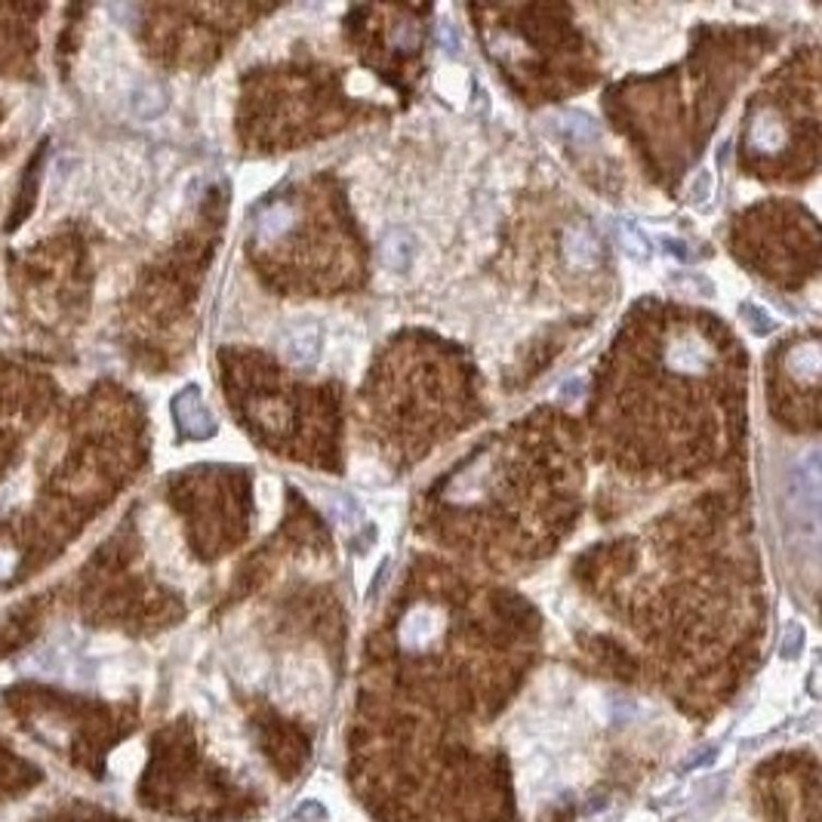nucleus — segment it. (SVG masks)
Here are the masks:
<instances>
[{
    "mask_svg": "<svg viewBox=\"0 0 822 822\" xmlns=\"http://www.w3.org/2000/svg\"><path fill=\"white\" fill-rule=\"evenodd\" d=\"M801 638H805V632H801L798 626H788L786 644H783V656H786V659H795V656L801 653Z\"/></svg>",
    "mask_w": 822,
    "mask_h": 822,
    "instance_id": "nucleus-16",
    "label": "nucleus"
},
{
    "mask_svg": "<svg viewBox=\"0 0 822 822\" xmlns=\"http://www.w3.org/2000/svg\"><path fill=\"white\" fill-rule=\"evenodd\" d=\"M3 705L28 737L93 779H103L111 749L136 727V715L123 705L93 703L37 684L10 687Z\"/></svg>",
    "mask_w": 822,
    "mask_h": 822,
    "instance_id": "nucleus-1",
    "label": "nucleus"
},
{
    "mask_svg": "<svg viewBox=\"0 0 822 822\" xmlns=\"http://www.w3.org/2000/svg\"><path fill=\"white\" fill-rule=\"evenodd\" d=\"M564 253L570 265H576V269H595L600 259V243L598 238H595V231L585 228V225H573L564 238Z\"/></svg>",
    "mask_w": 822,
    "mask_h": 822,
    "instance_id": "nucleus-8",
    "label": "nucleus"
},
{
    "mask_svg": "<svg viewBox=\"0 0 822 822\" xmlns=\"http://www.w3.org/2000/svg\"><path fill=\"white\" fill-rule=\"evenodd\" d=\"M172 416H176V426L186 438H194V441H206L213 438L219 426H216V416L210 413V407L204 404V397L198 389H186V392L176 394L172 401Z\"/></svg>",
    "mask_w": 822,
    "mask_h": 822,
    "instance_id": "nucleus-5",
    "label": "nucleus"
},
{
    "mask_svg": "<svg viewBox=\"0 0 822 822\" xmlns=\"http://www.w3.org/2000/svg\"><path fill=\"white\" fill-rule=\"evenodd\" d=\"M555 127L573 142H598V123L588 118L585 111H561Z\"/></svg>",
    "mask_w": 822,
    "mask_h": 822,
    "instance_id": "nucleus-9",
    "label": "nucleus"
},
{
    "mask_svg": "<svg viewBox=\"0 0 822 822\" xmlns=\"http://www.w3.org/2000/svg\"><path fill=\"white\" fill-rule=\"evenodd\" d=\"M326 512L333 514L339 524H345V527H355L358 524V505L352 502L348 497H343V493H330L326 497Z\"/></svg>",
    "mask_w": 822,
    "mask_h": 822,
    "instance_id": "nucleus-12",
    "label": "nucleus"
},
{
    "mask_svg": "<svg viewBox=\"0 0 822 822\" xmlns=\"http://www.w3.org/2000/svg\"><path fill=\"white\" fill-rule=\"evenodd\" d=\"M281 355L299 370H311L321 360V324L314 318H299L281 333Z\"/></svg>",
    "mask_w": 822,
    "mask_h": 822,
    "instance_id": "nucleus-3",
    "label": "nucleus"
},
{
    "mask_svg": "<svg viewBox=\"0 0 822 822\" xmlns=\"http://www.w3.org/2000/svg\"><path fill=\"white\" fill-rule=\"evenodd\" d=\"M666 253H668V257L690 259V253H687V250H684V243H681V240H671V238H668V240H666Z\"/></svg>",
    "mask_w": 822,
    "mask_h": 822,
    "instance_id": "nucleus-18",
    "label": "nucleus"
},
{
    "mask_svg": "<svg viewBox=\"0 0 822 822\" xmlns=\"http://www.w3.org/2000/svg\"><path fill=\"white\" fill-rule=\"evenodd\" d=\"M742 314H746V321L752 324V330L758 333V336H767L773 326H776L771 321V314H767V311H761L758 306H742Z\"/></svg>",
    "mask_w": 822,
    "mask_h": 822,
    "instance_id": "nucleus-14",
    "label": "nucleus"
},
{
    "mask_svg": "<svg viewBox=\"0 0 822 822\" xmlns=\"http://www.w3.org/2000/svg\"><path fill=\"white\" fill-rule=\"evenodd\" d=\"M139 805L191 822L238 817L243 795L201 752L189 724H172L152 739V758L139 779Z\"/></svg>",
    "mask_w": 822,
    "mask_h": 822,
    "instance_id": "nucleus-2",
    "label": "nucleus"
},
{
    "mask_svg": "<svg viewBox=\"0 0 822 822\" xmlns=\"http://www.w3.org/2000/svg\"><path fill=\"white\" fill-rule=\"evenodd\" d=\"M413 259H416V238L407 228H389L379 240V262L394 274L410 272Z\"/></svg>",
    "mask_w": 822,
    "mask_h": 822,
    "instance_id": "nucleus-6",
    "label": "nucleus"
},
{
    "mask_svg": "<svg viewBox=\"0 0 822 822\" xmlns=\"http://www.w3.org/2000/svg\"><path fill=\"white\" fill-rule=\"evenodd\" d=\"M44 783V771L0 737V798H19Z\"/></svg>",
    "mask_w": 822,
    "mask_h": 822,
    "instance_id": "nucleus-4",
    "label": "nucleus"
},
{
    "mask_svg": "<svg viewBox=\"0 0 822 822\" xmlns=\"http://www.w3.org/2000/svg\"><path fill=\"white\" fill-rule=\"evenodd\" d=\"M438 35H441V44H444L446 52H460V32L450 22H441Z\"/></svg>",
    "mask_w": 822,
    "mask_h": 822,
    "instance_id": "nucleus-17",
    "label": "nucleus"
},
{
    "mask_svg": "<svg viewBox=\"0 0 822 822\" xmlns=\"http://www.w3.org/2000/svg\"><path fill=\"white\" fill-rule=\"evenodd\" d=\"M32 822H130L118 817V813H108L103 807L86 805V801H65V805H56L44 813H37Z\"/></svg>",
    "mask_w": 822,
    "mask_h": 822,
    "instance_id": "nucleus-7",
    "label": "nucleus"
},
{
    "mask_svg": "<svg viewBox=\"0 0 822 822\" xmlns=\"http://www.w3.org/2000/svg\"><path fill=\"white\" fill-rule=\"evenodd\" d=\"M712 198V172L700 170V176L693 179V186H690V201L693 204H705Z\"/></svg>",
    "mask_w": 822,
    "mask_h": 822,
    "instance_id": "nucleus-15",
    "label": "nucleus"
},
{
    "mask_svg": "<svg viewBox=\"0 0 822 822\" xmlns=\"http://www.w3.org/2000/svg\"><path fill=\"white\" fill-rule=\"evenodd\" d=\"M133 111L136 118L152 120L167 111V90L160 84H145L133 93Z\"/></svg>",
    "mask_w": 822,
    "mask_h": 822,
    "instance_id": "nucleus-10",
    "label": "nucleus"
},
{
    "mask_svg": "<svg viewBox=\"0 0 822 822\" xmlns=\"http://www.w3.org/2000/svg\"><path fill=\"white\" fill-rule=\"evenodd\" d=\"M671 287L681 293H690V296H700V293H703L705 299L715 296V284H712L705 274H678V277H671Z\"/></svg>",
    "mask_w": 822,
    "mask_h": 822,
    "instance_id": "nucleus-13",
    "label": "nucleus"
},
{
    "mask_svg": "<svg viewBox=\"0 0 822 822\" xmlns=\"http://www.w3.org/2000/svg\"><path fill=\"white\" fill-rule=\"evenodd\" d=\"M619 240H622V250L634 259V262H647L653 257L651 238L638 228L634 223H619Z\"/></svg>",
    "mask_w": 822,
    "mask_h": 822,
    "instance_id": "nucleus-11",
    "label": "nucleus"
}]
</instances>
